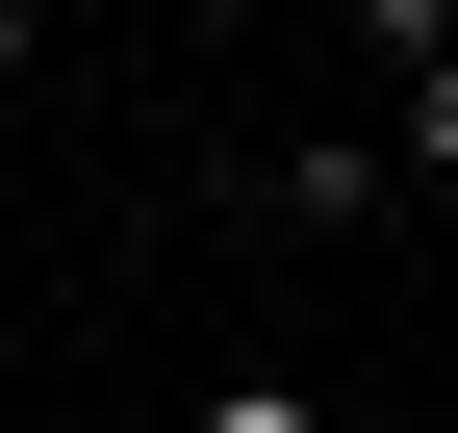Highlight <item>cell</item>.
<instances>
[{"label": "cell", "mask_w": 458, "mask_h": 433, "mask_svg": "<svg viewBox=\"0 0 458 433\" xmlns=\"http://www.w3.org/2000/svg\"><path fill=\"white\" fill-rule=\"evenodd\" d=\"M357 51H382V179H458V26L433 0H357Z\"/></svg>", "instance_id": "1"}, {"label": "cell", "mask_w": 458, "mask_h": 433, "mask_svg": "<svg viewBox=\"0 0 458 433\" xmlns=\"http://www.w3.org/2000/svg\"><path fill=\"white\" fill-rule=\"evenodd\" d=\"M255 204H280V230H357V204H408V179H382V128H280Z\"/></svg>", "instance_id": "2"}, {"label": "cell", "mask_w": 458, "mask_h": 433, "mask_svg": "<svg viewBox=\"0 0 458 433\" xmlns=\"http://www.w3.org/2000/svg\"><path fill=\"white\" fill-rule=\"evenodd\" d=\"M179 433H331V383H280V357H229V383H204Z\"/></svg>", "instance_id": "3"}]
</instances>
